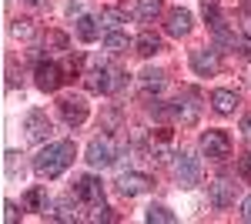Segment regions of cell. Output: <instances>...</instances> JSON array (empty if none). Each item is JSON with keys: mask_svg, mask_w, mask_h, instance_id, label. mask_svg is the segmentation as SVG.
Instances as JSON below:
<instances>
[{"mask_svg": "<svg viewBox=\"0 0 251 224\" xmlns=\"http://www.w3.org/2000/svg\"><path fill=\"white\" fill-rule=\"evenodd\" d=\"M74 157H77L74 141H54V144H47V148L34 157V174H37V177H47V181H54V177H60L64 171L74 164Z\"/></svg>", "mask_w": 251, "mask_h": 224, "instance_id": "1", "label": "cell"}, {"mask_svg": "<svg viewBox=\"0 0 251 224\" xmlns=\"http://www.w3.org/2000/svg\"><path fill=\"white\" fill-rule=\"evenodd\" d=\"M84 84H87V91L91 94H114L121 91V84H124V74L117 71V67H91L87 74H84Z\"/></svg>", "mask_w": 251, "mask_h": 224, "instance_id": "2", "label": "cell"}, {"mask_svg": "<svg viewBox=\"0 0 251 224\" xmlns=\"http://www.w3.org/2000/svg\"><path fill=\"white\" fill-rule=\"evenodd\" d=\"M57 107H60V117H64L67 127H80V124L87 121V114H91V104H87L80 94H64L57 100Z\"/></svg>", "mask_w": 251, "mask_h": 224, "instance_id": "3", "label": "cell"}, {"mask_svg": "<svg viewBox=\"0 0 251 224\" xmlns=\"http://www.w3.org/2000/svg\"><path fill=\"white\" fill-rule=\"evenodd\" d=\"M201 150L208 161H225L231 154V137L225 131H204L201 134Z\"/></svg>", "mask_w": 251, "mask_h": 224, "instance_id": "4", "label": "cell"}, {"mask_svg": "<svg viewBox=\"0 0 251 224\" xmlns=\"http://www.w3.org/2000/svg\"><path fill=\"white\" fill-rule=\"evenodd\" d=\"M168 111L174 114V121H181L184 127H191V124H198V114H201V104H198V94L194 91H184L177 100H174Z\"/></svg>", "mask_w": 251, "mask_h": 224, "instance_id": "5", "label": "cell"}, {"mask_svg": "<svg viewBox=\"0 0 251 224\" xmlns=\"http://www.w3.org/2000/svg\"><path fill=\"white\" fill-rule=\"evenodd\" d=\"M177 161H174V177H177V184L181 187H194L198 184V177H201V164H198V157L188 154V150H181V154H174Z\"/></svg>", "mask_w": 251, "mask_h": 224, "instance_id": "6", "label": "cell"}, {"mask_svg": "<svg viewBox=\"0 0 251 224\" xmlns=\"http://www.w3.org/2000/svg\"><path fill=\"white\" fill-rule=\"evenodd\" d=\"M87 164L91 168H111L114 164V141L107 134H100L87 144Z\"/></svg>", "mask_w": 251, "mask_h": 224, "instance_id": "7", "label": "cell"}, {"mask_svg": "<svg viewBox=\"0 0 251 224\" xmlns=\"http://www.w3.org/2000/svg\"><path fill=\"white\" fill-rule=\"evenodd\" d=\"M34 80H37V87L44 94H54L60 84H64V67L54 64V60H40L37 71H34Z\"/></svg>", "mask_w": 251, "mask_h": 224, "instance_id": "8", "label": "cell"}, {"mask_svg": "<svg viewBox=\"0 0 251 224\" xmlns=\"http://www.w3.org/2000/svg\"><path fill=\"white\" fill-rule=\"evenodd\" d=\"M74 198H77L80 204H87V207H94L104 201V184L97 181V177H91V174H84V177H77L74 181V191H71Z\"/></svg>", "mask_w": 251, "mask_h": 224, "instance_id": "9", "label": "cell"}, {"mask_svg": "<svg viewBox=\"0 0 251 224\" xmlns=\"http://www.w3.org/2000/svg\"><path fill=\"white\" fill-rule=\"evenodd\" d=\"M191 71L198 77H214L218 71H221V57H218V50H211V47H198V50H191Z\"/></svg>", "mask_w": 251, "mask_h": 224, "instance_id": "10", "label": "cell"}, {"mask_svg": "<svg viewBox=\"0 0 251 224\" xmlns=\"http://www.w3.org/2000/svg\"><path fill=\"white\" fill-rule=\"evenodd\" d=\"M24 131H27V137H30V141H47V137H50V131H54V127H50V117H47V111H30L27 114V117H24Z\"/></svg>", "mask_w": 251, "mask_h": 224, "instance_id": "11", "label": "cell"}, {"mask_svg": "<svg viewBox=\"0 0 251 224\" xmlns=\"http://www.w3.org/2000/svg\"><path fill=\"white\" fill-rule=\"evenodd\" d=\"M151 177L148 174H137V171H127V174H121V181H117V191L124 194V198H137V194H148L151 191Z\"/></svg>", "mask_w": 251, "mask_h": 224, "instance_id": "12", "label": "cell"}, {"mask_svg": "<svg viewBox=\"0 0 251 224\" xmlns=\"http://www.w3.org/2000/svg\"><path fill=\"white\" fill-rule=\"evenodd\" d=\"M234 191H238V184H234L231 177H218V181L208 187V201H211L214 207H231L234 204Z\"/></svg>", "mask_w": 251, "mask_h": 224, "instance_id": "13", "label": "cell"}, {"mask_svg": "<svg viewBox=\"0 0 251 224\" xmlns=\"http://www.w3.org/2000/svg\"><path fill=\"white\" fill-rule=\"evenodd\" d=\"M191 10H184V7H174V10H168V24H164V30L171 34V37H188L191 34Z\"/></svg>", "mask_w": 251, "mask_h": 224, "instance_id": "14", "label": "cell"}, {"mask_svg": "<svg viewBox=\"0 0 251 224\" xmlns=\"http://www.w3.org/2000/svg\"><path fill=\"white\" fill-rule=\"evenodd\" d=\"M24 207H27V211H37V214H47V211H50V194H47V187H30V191L24 194Z\"/></svg>", "mask_w": 251, "mask_h": 224, "instance_id": "15", "label": "cell"}, {"mask_svg": "<svg viewBox=\"0 0 251 224\" xmlns=\"http://www.w3.org/2000/svg\"><path fill=\"white\" fill-rule=\"evenodd\" d=\"M77 37L84 40V44H94V40L100 37V20L80 14V17H77Z\"/></svg>", "mask_w": 251, "mask_h": 224, "instance_id": "16", "label": "cell"}, {"mask_svg": "<svg viewBox=\"0 0 251 224\" xmlns=\"http://www.w3.org/2000/svg\"><path fill=\"white\" fill-rule=\"evenodd\" d=\"M134 50L141 57H154L157 50H161V37H157V34H151V30H144V34H137Z\"/></svg>", "mask_w": 251, "mask_h": 224, "instance_id": "17", "label": "cell"}, {"mask_svg": "<svg viewBox=\"0 0 251 224\" xmlns=\"http://www.w3.org/2000/svg\"><path fill=\"white\" fill-rule=\"evenodd\" d=\"M211 104H214L218 114H231L234 107H238V97H234V91H225V87H221V91L211 94Z\"/></svg>", "mask_w": 251, "mask_h": 224, "instance_id": "18", "label": "cell"}, {"mask_svg": "<svg viewBox=\"0 0 251 224\" xmlns=\"http://www.w3.org/2000/svg\"><path fill=\"white\" fill-rule=\"evenodd\" d=\"M10 34H14L17 40H24V44H27V40L37 37V27H34V20H30V17H17L14 24H10Z\"/></svg>", "mask_w": 251, "mask_h": 224, "instance_id": "19", "label": "cell"}, {"mask_svg": "<svg viewBox=\"0 0 251 224\" xmlns=\"http://www.w3.org/2000/svg\"><path fill=\"white\" fill-rule=\"evenodd\" d=\"M97 20H100V27H104V30H117L127 17H124V10H121V7H104Z\"/></svg>", "mask_w": 251, "mask_h": 224, "instance_id": "20", "label": "cell"}, {"mask_svg": "<svg viewBox=\"0 0 251 224\" xmlns=\"http://www.w3.org/2000/svg\"><path fill=\"white\" fill-rule=\"evenodd\" d=\"M127 47H131L127 34H121V30H107V37H104V50H111V54H124Z\"/></svg>", "mask_w": 251, "mask_h": 224, "instance_id": "21", "label": "cell"}, {"mask_svg": "<svg viewBox=\"0 0 251 224\" xmlns=\"http://www.w3.org/2000/svg\"><path fill=\"white\" fill-rule=\"evenodd\" d=\"M144 221L148 224H174V214L164 204H151L148 211H144Z\"/></svg>", "mask_w": 251, "mask_h": 224, "instance_id": "22", "label": "cell"}, {"mask_svg": "<svg viewBox=\"0 0 251 224\" xmlns=\"http://www.w3.org/2000/svg\"><path fill=\"white\" fill-rule=\"evenodd\" d=\"M141 84H144L148 91H161V87H164V71H157V67H148V71L141 74Z\"/></svg>", "mask_w": 251, "mask_h": 224, "instance_id": "23", "label": "cell"}, {"mask_svg": "<svg viewBox=\"0 0 251 224\" xmlns=\"http://www.w3.org/2000/svg\"><path fill=\"white\" fill-rule=\"evenodd\" d=\"M161 14V0H137V17L141 20H154Z\"/></svg>", "mask_w": 251, "mask_h": 224, "instance_id": "24", "label": "cell"}, {"mask_svg": "<svg viewBox=\"0 0 251 224\" xmlns=\"http://www.w3.org/2000/svg\"><path fill=\"white\" fill-rule=\"evenodd\" d=\"M87 221H117V214H114V211H111L107 204H104V201H100V204H94V207H91Z\"/></svg>", "mask_w": 251, "mask_h": 224, "instance_id": "25", "label": "cell"}, {"mask_svg": "<svg viewBox=\"0 0 251 224\" xmlns=\"http://www.w3.org/2000/svg\"><path fill=\"white\" fill-rule=\"evenodd\" d=\"M201 14H204V20L214 27V24L221 20V7H218V0H201Z\"/></svg>", "mask_w": 251, "mask_h": 224, "instance_id": "26", "label": "cell"}, {"mask_svg": "<svg viewBox=\"0 0 251 224\" xmlns=\"http://www.w3.org/2000/svg\"><path fill=\"white\" fill-rule=\"evenodd\" d=\"M44 47H50L54 54H57V50H67V34H60V30H50V34H47V40H44Z\"/></svg>", "mask_w": 251, "mask_h": 224, "instance_id": "27", "label": "cell"}, {"mask_svg": "<svg viewBox=\"0 0 251 224\" xmlns=\"http://www.w3.org/2000/svg\"><path fill=\"white\" fill-rule=\"evenodd\" d=\"M77 74H80V57H74V60L64 64V80H74Z\"/></svg>", "mask_w": 251, "mask_h": 224, "instance_id": "28", "label": "cell"}, {"mask_svg": "<svg viewBox=\"0 0 251 224\" xmlns=\"http://www.w3.org/2000/svg\"><path fill=\"white\" fill-rule=\"evenodd\" d=\"M238 174H241L245 181H251V150L241 157V161H238Z\"/></svg>", "mask_w": 251, "mask_h": 224, "instance_id": "29", "label": "cell"}, {"mask_svg": "<svg viewBox=\"0 0 251 224\" xmlns=\"http://www.w3.org/2000/svg\"><path fill=\"white\" fill-rule=\"evenodd\" d=\"M17 218H20V214H17V204H14V201H3V221L14 224Z\"/></svg>", "mask_w": 251, "mask_h": 224, "instance_id": "30", "label": "cell"}, {"mask_svg": "<svg viewBox=\"0 0 251 224\" xmlns=\"http://www.w3.org/2000/svg\"><path fill=\"white\" fill-rule=\"evenodd\" d=\"M54 218H57V221H74V218H77V214H74V211H71V204H60L57 211H54Z\"/></svg>", "mask_w": 251, "mask_h": 224, "instance_id": "31", "label": "cell"}, {"mask_svg": "<svg viewBox=\"0 0 251 224\" xmlns=\"http://www.w3.org/2000/svg\"><path fill=\"white\" fill-rule=\"evenodd\" d=\"M67 14H71V17H74V14H84V0H71V7H67Z\"/></svg>", "mask_w": 251, "mask_h": 224, "instance_id": "32", "label": "cell"}, {"mask_svg": "<svg viewBox=\"0 0 251 224\" xmlns=\"http://www.w3.org/2000/svg\"><path fill=\"white\" fill-rule=\"evenodd\" d=\"M241 221H248V224H251V194L245 198V204H241Z\"/></svg>", "mask_w": 251, "mask_h": 224, "instance_id": "33", "label": "cell"}, {"mask_svg": "<svg viewBox=\"0 0 251 224\" xmlns=\"http://www.w3.org/2000/svg\"><path fill=\"white\" fill-rule=\"evenodd\" d=\"M241 134H245V137H248V141H251V114H248V117H245V121H241Z\"/></svg>", "mask_w": 251, "mask_h": 224, "instance_id": "34", "label": "cell"}, {"mask_svg": "<svg viewBox=\"0 0 251 224\" xmlns=\"http://www.w3.org/2000/svg\"><path fill=\"white\" fill-rule=\"evenodd\" d=\"M27 3H40V0H27Z\"/></svg>", "mask_w": 251, "mask_h": 224, "instance_id": "35", "label": "cell"}]
</instances>
